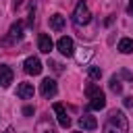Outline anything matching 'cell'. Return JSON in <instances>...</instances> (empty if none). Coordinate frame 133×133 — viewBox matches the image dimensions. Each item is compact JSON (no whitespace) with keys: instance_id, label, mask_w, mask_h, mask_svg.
<instances>
[{"instance_id":"52a82bcc","label":"cell","mask_w":133,"mask_h":133,"mask_svg":"<svg viewBox=\"0 0 133 133\" xmlns=\"http://www.w3.org/2000/svg\"><path fill=\"white\" fill-rule=\"evenodd\" d=\"M39 91H42V96H44V98H54V96H56V91H58L56 81H54V79H50V77H46V79L42 81Z\"/></svg>"},{"instance_id":"3957f363","label":"cell","mask_w":133,"mask_h":133,"mask_svg":"<svg viewBox=\"0 0 133 133\" xmlns=\"http://www.w3.org/2000/svg\"><path fill=\"white\" fill-rule=\"evenodd\" d=\"M89 19H91V12H89L87 4L85 2H79L75 6V12H73V23L75 25H87Z\"/></svg>"},{"instance_id":"277c9868","label":"cell","mask_w":133,"mask_h":133,"mask_svg":"<svg viewBox=\"0 0 133 133\" xmlns=\"http://www.w3.org/2000/svg\"><path fill=\"white\" fill-rule=\"evenodd\" d=\"M42 60L37 58V56H29V58H25V62H23V71L27 73V75H39L42 73Z\"/></svg>"},{"instance_id":"e0dca14e","label":"cell","mask_w":133,"mask_h":133,"mask_svg":"<svg viewBox=\"0 0 133 133\" xmlns=\"http://www.w3.org/2000/svg\"><path fill=\"white\" fill-rule=\"evenodd\" d=\"M23 114H25V116H31V114H33V106H25V108H23Z\"/></svg>"},{"instance_id":"ac0fdd59","label":"cell","mask_w":133,"mask_h":133,"mask_svg":"<svg viewBox=\"0 0 133 133\" xmlns=\"http://www.w3.org/2000/svg\"><path fill=\"white\" fill-rule=\"evenodd\" d=\"M125 106L127 108H133V98H125Z\"/></svg>"},{"instance_id":"8992f818","label":"cell","mask_w":133,"mask_h":133,"mask_svg":"<svg viewBox=\"0 0 133 133\" xmlns=\"http://www.w3.org/2000/svg\"><path fill=\"white\" fill-rule=\"evenodd\" d=\"M56 48H58V52L64 54V56H73V54H75V44H73V39L66 37V35H62V37L58 39Z\"/></svg>"},{"instance_id":"ffe728a7","label":"cell","mask_w":133,"mask_h":133,"mask_svg":"<svg viewBox=\"0 0 133 133\" xmlns=\"http://www.w3.org/2000/svg\"><path fill=\"white\" fill-rule=\"evenodd\" d=\"M129 12H131V15H133V0H131V2H129Z\"/></svg>"},{"instance_id":"9a60e30c","label":"cell","mask_w":133,"mask_h":133,"mask_svg":"<svg viewBox=\"0 0 133 133\" xmlns=\"http://www.w3.org/2000/svg\"><path fill=\"white\" fill-rule=\"evenodd\" d=\"M87 75H89V79H100L102 77V69L100 66H89L87 69Z\"/></svg>"},{"instance_id":"4fadbf2b","label":"cell","mask_w":133,"mask_h":133,"mask_svg":"<svg viewBox=\"0 0 133 133\" xmlns=\"http://www.w3.org/2000/svg\"><path fill=\"white\" fill-rule=\"evenodd\" d=\"M21 37H23V23L17 21L10 25V42H19Z\"/></svg>"},{"instance_id":"ba28073f","label":"cell","mask_w":133,"mask_h":133,"mask_svg":"<svg viewBox=\"0 0 133 133\" xmlns=\"http://www.w3.org/2000/svg\"><path fill=\"white\" fill-rule=\"evenodd\" d=\"M37 48H39V52L50 54V52H52V48H54L52 37H50L48 33H39V37H37Z\"/></svg>"},{"instance_id":"5b68a950","label":"cell","mask_w":133,"mask_h":133,"mask_svg":"<svg viewBox=\"0 0 133 133\" xmlns=\"http://www.w3.org/2000/svg\"><path fill=\"white\" fill-rule=\"evenodd\" d=\"M54 114H56V121H58V125H60L62 129H69V127H71V116H69V112L64 110V106H62L60 102L54 104Z\"/></svg>"},{"instance_id":"5bb4252c","label":"cell","mask_w":133,"mask_h":133,"mask_svg":"<svg viewBox=\"0 0 133 133\" xmlns=\"http://www.w3.org/2000/svg\"><path fill=\"white\" fill-rule=\"evenodd\" d=\"M118 52L121 54H131L133 52V39L131 37H123L118 42Z\"/></svg>"},{"instance_id":"6da1fadb","label":"cell","mask_w":133,"mask_h":133,"mask_svg":"<svg viewBox=\"0 0 133 133\" xmlns=\"http://www.w3.org/2000/svg\"><path fill=\"white\" fill-rule=\"evenodd\" d=\"M102 131H104V133H127V131H129V121H127L125 112H123V110H112V112L108 114Z\"/></svg>"},{"instance_id":"8fae6325","label":"cell","mask_w":133,"mask_h":133,"mask_svg":"<svg viewBox=\"0 0 133 133\" xmlns=\"http://www.w3.org/2000/svg\"><path fill=\"white\" fill-rule=\"evenodd\" d=\"M10 83H12V71H10V66L0 64V85L2 87H8Z\"/></svg>"},{"instance_id":"d6986e66","label":"cell","mask_w":133,"mask_h":133,"mask_svg":"<svg viewBox=\"0 0 133 133\" xmlns=\"http://www.w3.org/2000/svg\"><path fill=\"white\" fill-rule=\"evenodd\" d=\"M4 133H15V129H12V127H6V131H4Z\"/></svg>"},{"instance_id":"9c48e42d","label":"cell","mask_w":133,"mask_h":133,"mask_svg":"<svg viewBox=\"0 0 133 133\" xmlns=\"http://www.w3.org/2000/svg\"><path fill=\"white\" fill-rule=\"evenodd\" d=\"M33 94H35V89H33L31 83H19V87H17V96H19L21 100H31Z\"/></svg>"},{"instance_id":"30bf717a","label":"cell","mask_w":133,"mask_h":133,"mask_svg":"<svg viewBox=\"0 0 133 133\" xmlns=\"http://www.w3.org/2000/svg\"><path fill=\"white\" fill-rule=\"evenodd\" d=\"M79 127L85 131H94V129H98V121L91 114H83V116H79Z\"/></svg>"},{"instance_id":"7c38bea8","label":"cell","mask_w":133,"mask_h":133,"mask_svg":"<svg viewBox=\"0 0 133 133\" xmlns=\"http://www.w3.org/2000/svg\"><path fill=\"white\" fill-rule=\"evenodd\" d=\"M50 27H52L54 31H62V29H64V17H62L60 12L52 15V17H50Z\"/></svg>"},{"instance_id":"7a4b0ae2","label":"cell","mask_w":133,"mask_h":133,"mask_svg":"<svg viewBox=\"0 0 133 133\" xmlns=\"http://www.w3.org/2000/svg\"><path fill=\"white\" fill-rule=\"evenodd\" d=\"M85 96L89 98V108H91V110H102V108L106 106V96H104V91H102L98 85L89 83V85L85 87Z\"/></svg>"},{"instance_id":"2e32d148","label":"cell","mask_w":133,"mask_h":133,"mask_svg":"<svg viewBox=\"0 0 133 133\" xmlns=\"http://www.w3.org/2000/svg\"><path fill=\"white\" fill-rule=\"evenodd\" d=\"M110 89H112L114 94H121V91H123V85H121V81H118L116 77L110 79Z\"/></svg>"}]
</instances>
